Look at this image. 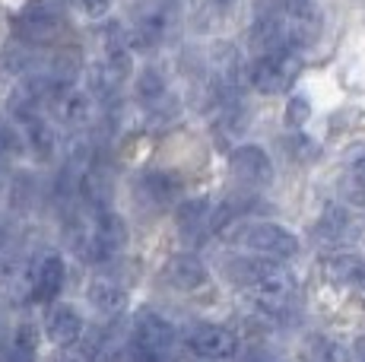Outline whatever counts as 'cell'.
I'll return each mask as SVG.
<instances>
[{
  "label": "cell",
  "instance_id": "27",
  "mask_svg": "<svg viewBox=\"0 0 365 362\" xmlns=\"http://www.w3.org/2000/svg\"><path fill=\"white\" fill-rule=\"evenodd\" d=\"M213 4H216V6H220V10H229V6H235V4H238V0H213Z\"/></svg>",
  "mask_w": 365,
  "mask_h": 362
},
{
  "label": "cell",
  "instance_id": "28",
  "mask_svg": "<svg viewBox=\"0 0 365 362\" xmlns=\"http://www.w3.org/2000/svg\"><path fill=\"white\" fill-rule=\"evenodd\" d=\"M248 362H267V359H261V356H255V359H248Z\"/></svg>",
  "mask_w": 365,
  "mask_h": 362
},
{
  "label": "cell",
  "instance_id": "10",
  "mask_svg": "<svg viewBox=\"0 0 365 362\" xmlns=\"http://www.w3.org/2000/svg\"><path fill=\"white\" fill-rule=\"evenodd\" d=\"M165 280L181 292H194L210 283V270L197 254H172L165 261Z\"/></svg>",
  "mask_w": 365,
  "mask_h": 362
},
{
  "label": "cell",
  "instance_id": "16",
  "mask_svg": "<svg viewBox=\"0 0 365 362\" xmlns=\"http://www.w3.org/2000/svg\"><path fill=\"white\" fill-rule=\"evenodd\" d=\"M89 302L96 305L105 315H118L128 302V292H124V283H118L115 276L108 274H99L89 280Z\"/></svg>",
  "mask_w": 365,
  "mask_h": 362
},
{
  "label": "cell",
  "instance_id": "1",
  "mask_svg": "<svg viewBox=\"0 0 365 362\" xmlns=\"http://www.w3.org/2000/svg\"><path fill=\"white\" fill-rule=\"evenodd\" d=\"M10 29L19 45L45 48V45H54V41L64 38L67 23H64V16H61V10H54L48 0H29L23 10L13 13Z\"/></svg>",
  "mask_w": 365,
  "mask_h": 362
},
{
  "label": "cell",
  "instance_id": "25",
  "mask_svg": "<svg viewBox=\"0 0 365 362\" xmlns=\"http://www.w3.org/2000/svg\"><path fill=\"white\" fill-rule=\"evenodd\" d=\"M80 4H83V10H86L93 19H102L105 13H108L111 0H80Z\"/></svg>",
  "mask_w": 365,
  "mask_h": 362
},
{
  "label": "cell",
  "instance_id": "6",
  "mask_svg": "<svg viewBox=\"0 0 365 362\" xmlns=\"http://www.w3.org/2000/svg\"><path fill=\"white\" fill-rule=\"evenodd\" d=\"M229 172L242 187H264L273 178V162L261 146L245 143L229 152Z\"/></svg>",
  "mask_w": 365,
  "mask_h": 362
},
{
  "label": "cell",
  "instance_id": "11",
  "mask_svg": "<svg viewBox=\"0 0 365 362\" xmlns=\"http://www.w3.org/2000/svg\"><path fill=\"white\" fill-rule=\"evenodd\" d=\"M83 315L73 309V305H54L45 318V333L51 343L58 346H73L83 340Z\"/></svg>",
  "mask_w": 365,
  "mask_h": 362
},
{
  "label": "cell",
  "instance_id": "19",
  "mask_svg": "<svg viewBox=\"0 0 365 362\" xmlns=\"http://www.w3.org/2000/svg\"><path fill=\"white\" fill-rule=\"evenodd\" d=\"M349 226H353V222H349L346 210H340V207H324L314 232H318V239H324V242H340L343 235L349 232Z\"/></svg>",
  "mask_w": 365,
  "mask_h": 362
},
{
  "label": "cell",
  "instance_id": "23",
  "mask_svg": "<svg viewBox=\"0 0 365 362\" xmlns=\"http://www.w3.org/2000/svg\"><path fill=\"white\" fill-rule=\"evenodd\" d=\"M308 6H314L312 0H261V10L267 13H299Z\"/></svg>",
  "mask_w": 365,
  "mask_h": 362
},
{
  "label": "cell",
  "instance_id": "7",
  "mask_svg": "<svg viewBox=\"0 0 365 362\" xmlns=\"http://www.w3.org/2000/svg\"><path fill=\"white\" fill-rule=\"evenodd\" d=\"M137 191V204L146 207V210H165L172 207V200L178 197L181 191V181L172 175V172H163V169H150L137 178L133 185Z\"/></svg>",
  "mask_w": 365,
  "mask_h": 362
},
{
  "label": "cell",
  "instance_id": "24",
  "mask_svg": "<svg viewBox=\"0 0 365 362\" xmlns=\"http://www.w3.org/2000/svg\"><path fill=\"white\" fill-rule=\"evenodd\" d=\"M308 118H312V105H308L305 99H292L289 105H286V124H289V128H302Z\"/></svg>",
  "mask_w": 365,
  "mask_h": 362
},
{
  "label": "cell",
  "instance_id": "2",
  "mask_svg": "<svg viewBox=\"0 0 365 362\" xmlns=\"http://www.w3.org/2000/svg\"><path fill=\"white\" fill-rule=\"evenodd\" d=\"M232 242L242 245L245 252L270 257V261H289L299 254V239L277 222H242L235 229Z\"/></svg>",
  "mask_w": 365,
  "mask_h": 362
},
{
  "label": "cell",
  "instance_id": "17",
  "mask_svg": "<svg viewBox=\"0 0 365 362\" xmlns=\"http://www.w3.org/2000/svg\"><path fill=\"white\" fill-rule=\"evenodd\" d=\"M35 353H38V331L32 324H23L13 343L0 353V362H35Z\"/></svg>",
  "mask_w": 365,
  "mask_h": 362
},
{
  "label": "cell",
  "instance_id": "29",
  "mask_svg": "<svg viewBox=\"0 0 365 362\" xmlns=\"http://www.w3.org/2000/svg\"><path fill=\"white\" fill-rule=\"evenodd\" d=\"M0 165H4V162H0Z\"/></svg>",
  "mask_w": 365,
  "mask_h": 362
},
{
  "label": "cell",
  "instance_id": "3",
  "mask_svg": "<svg viewBox=\"0 0 365 362\" xmlns=\"http://www.w3.org/2000/svg\"><path fill=\"white\" fill-rule=\"evenodd\" d=\"M302 61L296 51H273L257 54L248 64V86L261 95H279L299 80Z\"/></svg>",
  "mask_w": 365,
  "mask_h": 362
},
{
  "label": "cell",
  "instance_id": "21",
  "mask_svg": "<svg viewBox=\"0 0 365 362\" xmlns=\"http://www.w3.org/2000/svg\"><path fill=\"white\" fill-rule=\"evenodd\" d=\"M23 140L26 137H19V128L10 121V118L0 115V162H6V159H13L19 150H23Z\"/></svg>",
  "mask_w": 365,
  "mask_h": 362
},
{
  "label": "cell",
  "instance_id": "9",
  "mask_svg": "<svg viewBox=\"0 0 365 362\" xmlns=\"http://www.w3.org/2000/svg\"><path fill=\"white\" fill-rule=\"evenodd\" d=\"M175 346V327L159 318L156 311H140L133 321V350H153V353H172Z\"/></svg>",
  "mask_w": 365,
  "mask_h": 362
},
{
  "label": "cell",
  "instance_id": "13",
  "mask_svg": "<svg viewBox=\"0 0 365 362\" xmlns=\"http://www.w3.org/2000/svg\"><path fill=\"white\" fill-rule=\"evenodd\" d=\"M121 346V331L115 324H102L83 337V356H86V362H118Z\"/></svg>",
  "mask_w": 365,
  "mask_h": 362
},
{
  "label": "cell",
  "instance_id": "4",
  "mask_svg": "<svg viewBox=\"0 0 365 362\" xmlns=\"http://www.w3.org/2000/svg\"><path fill=\"white\" fill-rule=\"evenodd\" d=\"M178 32V4L175 0H140L133 10V41L140 48H159Z\"/></svg>",
  "mask_w": 365,
  "mask_h": 362
},
{
  "label": "cell",
  "instance_id": "8",
  "mask_svg": "<svg viewBox=\"0 0 365 362\" xmlns=\"http://www.w3.org/2000/svg\"><path fill=\"white\" fill-rule=\"evenodd\" d=\"M64 280H67L64 257L45 254L29 270V299L32 302H54L61 296V289H64Z\"/></svg>",
  "mask_w": 365,
  "mask_h": 362
},
{
  "label": "cell",
  "instance_id": "5",
  "mask_svg": "<svg viewBox=\"0 0 365 362\" xmlns=\"http://www.w3.org/2000/svg\"><path fill=\"white\" fill-rule=\"evenodd\" d=\"M187 350L207 362H222L238 353V337L222 324H197L187 333Z\"/></svg>",
  "mask_w": 365,
  "mask_h": 362
},
{
  "label": "cell",
  "instance_id": "26",
  "mask_svg": "<svg viewBox=\"0 0 365 362\" xmlns=\"http://www.w3.org/2000/svg\"><path fill=\"white\" fill-rule=\"evenodd\" d=\"M133 362H175L172 353H153V350H133Z\"/></svg>",
  "mask_w": 365,
  "mask_h": 362
},
{
  "label": "cell",
  "instance_id": "15",
  "mask_svg": "<svg viewBox=\"0 0 365 362\" xmlns=\"http://www.w3.org/2000/svg\"><path fill=\"white\" fill-rule=\"evenodd\" d=\"M324 276L331 283H340V286H356V283H365V261L353 252H336L331 257H324L321 264Z\"/></svg>",
  "mask_w": 365,
  "mask_h": 362
},
{
  "label": "cell",
  "instance_id": "14",
  "mask_svg": "<svg viewBox=\"0 0 365 362\" xmlns=\"http://www.w3.org/2000/svg\"><path fill=\"white\" fill-rule=\"evenodd\" d=\"M137 99L143 102L146 108L156 111V115H168V108L178 111V105L168 99V86L156 67H146V71L137 76Z\"/></svg>",
  "mask_w": 365,
  "mask_h": 362
},
{
  "label": "cell",
  "instance_id": "18",
  "mask_svg": "<svg viewBox=\"0 0 365 362\" xmlns=\"http://www.w3.org/2000/svg\"><path fill=\"white\" fill-rule=\"evenodd\" d=\"M23 128H26V143H29V150L35 152V159H48V156H51V152H54V130H51V124L45 121V115L26 121Z\"/></svg>",
  "mask_w": 365,
  "mask_h": 362
},
{
  "label": "cell",
  "instance_id": "20",
  "mask_svg": "<svg viewBox=\"0 0 365 362\" xmlns=\"http://www.w3.org/2000/svg\"><path fill=\"white\" fill-rule=\"evenodd\" d=\"M340 194L346 204L353 207H365V162L349 165L346 175L340 178Z\"/></svg>",
  "mask_w": 365,
  "mask_h": 362
},
{
  "label": "cell",
  "instance_id": "12",
  "mask_svg": "<svg viewBox=\"0 0 365 362\" xmlns=\"http://www.w3.org/2000/svg\"><path fill=\"white\" fill-rule=\"evenodd\" d=\"M175 226H178L181 239L185 242H200L207 235V229H213V213H210V204L203 197L185 200L175 210Z\"/></svg>",
  "mask_w": 365,
  "mask_h": 362
},
{
  "label": "cell",
  "instance_id": "22",
  "mask_svg": "<svg viewBox=\"0 0 365 362\" xmlns=\"http://www.w3.org/2000/svg\"><path fill=\"white\" fill-rule=\"evenodd\" d=\"M314 356H318V362H349V350L343 343H336V340H318Z\"/></svg>",
  "mask_w": 365,
  "mask_h": 362
}]
</instances>
